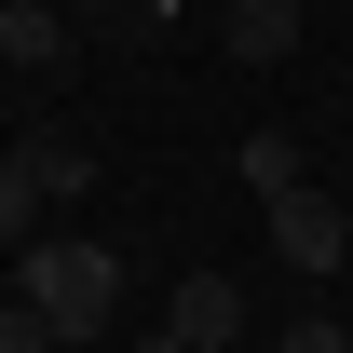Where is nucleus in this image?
<instances>
[{
  "instance_id": "obj_1",
  "label": "nucleus",
  "mask_w": 353,
  "mask_h": 353,
  "mask_svg": "<svg viewBox=\"0 0 353 353\" xmlns=\"http://www.w3.org/2000/svg\"><path fill=\"white\" fill-rule=\"evenodd\" d=\"M14 299L41 312L54 340H109V312H123V259H109L95 231H41V245H14Z\"/></svg>"
},
{
  "instance_id": "obj_2",
  "label": "nucleus",
  "mask_w": 353,
  "mask_h": 353,
  "mask_svg": "<svg viewBox=\"0 0 353 353\" xmlns=\"http://www.w3.org/2000/svg\"><path fill=\"white\" fill-rule=\"evenodd\" d=\"M259 218H272V259H285V272H312V285H326V272L353 259V218H340V190H312V176L259 190Z\"/></svg>"
},
{
  "instance_id": "obj_3",
  "label": "nucleus",
  "mask_w": 353,
  "mask_h": 353,
  "mask_svg": "<svg viewBox=\"0 0 353 353\" xmlns=\"http://www.w3.org/2000/svg\"><path fill=\"white\" fill-rule=\"evenodd\" d=\"M150 340H163V353H231V340H245V285H231V272H190Z\"/></svg>"
},
{
  "instance_id": "obj_4",
  "label": "nucleus",
  "mask_w": 353,
  "mask_h": 353,
  "mask_svg": "<svg viewBox=\"0 0 353 353\" xmlns=\"http://www.w3.org/2000/svg\"><path fill=\"white\" fill-rule=\"evenodd\" d=\"M68 0H0V68H68Z\"/></svg>"
},
{
  "instance_id": "obj_5",
  "label": "nucleus",
  "mask_w": 353,
  "mask_h": 353,
  "mask_svg": "<svg viewBox=\"0 0 353 353\" xmlns=\"http://www.w3.org/2000/svg\"><path fill=\"white\" fill-rule=\"evenodd\" d=\"M218 41H231V68H285L299 54V0H231Z\"/></svg>"
},
{
  "instance_id": "obj_6",
  "label": "nucleus",
  "mask_w": 353,
  "mask_h": 353,
  "mask_svg": "<svg viewBox=\"0 0 353 353\" xmlns=\"http://www.w3.org/2000/svg\"><path fill=\"white\" fill-rule=\"evenodd\" d=\"M14 163L41 176V204H82V190H95V150H82V136H28Z\"/></svg>"
},
{
  "instance_id": "obj_7",
  "label": "nucleus",
  "mask_w": 353,
  "mask_h": 353,
  "mask_svg": "<svg viewBox=\"0 0 353 353\" xmlns=\"http://www.w3.org/2000/svg\"><path fill=\"white\" fill-rule=\"evenodd\" d=\"M14 245H41V176L28 163H0V259H14Z\"/></svg>"
},
{
  "instance_id": "obj_8",
  "label": "nucleus",
  "mask_w": 353,
  "mask_h": 353,
  "mask_svg": "<svg viewBox=\"0 0 353 353\" xmlns=\"http://www.w3.org/2000/svg\"><path fill=\"white\" fill-rule=\"evenodd\" d=\"M245 176H259V190H285V176H312V163H299V136H245Z\"/></svg>"
},
{
  "instance_id": "obj_9",
  "label": "nucleus",
  "mask_w": 353,
  "mask_h": 353,
  "mask_svg": "<svg viewBox=\"0 0 353 353\" xmlns=\"http://www.w3.org/2000/svg\"><path fill=\"white\" fill-rule=\"evenodd\" d=\"M272 353H353V326H340V312H285V340H272Z\"/></svg>"
},
{
  "instance_id": "obj_10",
  "label": "nucleus",
  "mask_w": 353,
  "mask_h": 353,
  "mask_svg": "<svg viewBox=\"0 0 353 353\" xmlns=\"http://www.w3.org/2000/svg\"><path fill=\"white\" fill-rule=\"evenodd\" d=\"M0 353H54V326H41L28 299H0Z\"/></svg>"
},
{
  "instance_id": "obj_11",
  "label": "nucleus",
  "mask_w": 353,
  "mask_h": 353,
  "mask_svg": "<svg viewBox=\"0 0 353 353\" xmlns=\"http://www.w3.org/2000/svg\"><path fill=\"white\" fill-rule=\"evenodd\" d=\"M123 14H136V0H68V28H123Z\"/></svg>"
},
{
  "instance_id": "obj_12",
  "label": "nucleus",
  "mask_w": 353,
  "mask_h": 353,
  "mask_svg": "<svg viewBox=\"0 0 353 353\" xmlns=\"http://www.w3.org/2000/svg\"><path fill=\"white\" fill-rule=\"evenodd\" d=\"M54 353H109V340H54Z\"/></svg>"
},
{
  "instance_id": "obj_13",
  "label": "nucleus",
  "mask_w": 353,
  "mask_h": 353,
  "mask_svg": "<svg viewBox=\"0 0 353 353\" xmlns=\"http://www.w3.org/2000/svg\"><path fill=\"white\" fill-rule=\"evenodd\" d=\"M0 299H14V259H0Z\"/></svg>"
},
{
  "instance_id": "obj_14",
  "label": "nucleus",
  "mask_w": 353,
  "mask_h": 353,
  "mask_svg": "<svg viewBox=\"0 0 353 353\" xmlns=\"http://www.w3.org/2000/svg\"><path fill=\"white\" fill-rule=\"evenodd\" d=\"M150 353H163V340H150Z\"/></svg>"
}]
</instances>
